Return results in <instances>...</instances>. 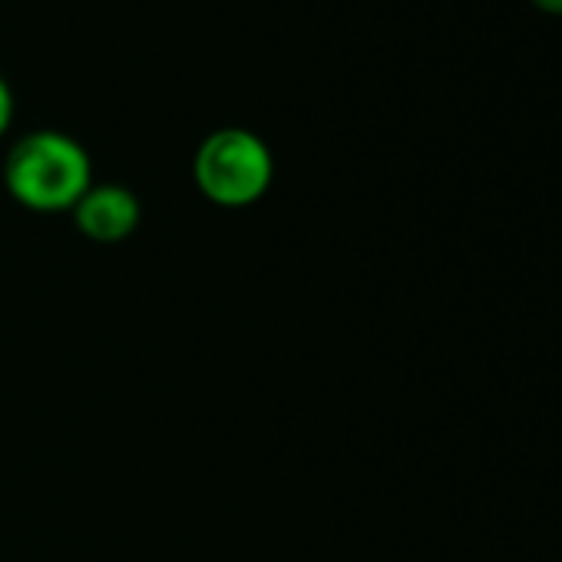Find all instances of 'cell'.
Segmentation results:
<instances>
[{
    "label": "cell",
    "instance_id": "1",
    "mask_svg": "<svg viewBox=\"0 0 562 562\" xmlns=\"http://www.w3.org/2000/svg\"><path fill=\"white\" fill-rule=\"evenodd\" d=\"M4 182L11 195L37 212L74 209L90 189L87 149L54 130L24 136L4 162Z\"/></svg>",
    "mask_w": 562,
    "mask_h": 562
},
{
    "label": "cell",
    "instance_id": "2",
    "mask_svg": "<svg viewBox=\"0 0 562 562\" xmlns=\"http://www.w3.org/2000/svg\"><path fill=\"white\" fill-rule=\"evenodd\" d=\"M271 149L241 126H225L205 136L195 153V182L218 205H248L271 186Z\"/></svg>",
    "mask_w": 562,
    "mask_h": 562
},
{
    "label": "cell",
    "instance_id": "3",
    "mask_svg": "<svg viewBox=\"0 0 562 562\" xmlns=\"http://www.w3.org/2000/svg\"><path fill=\"white\" fill-rule=\"evenodd\" d=\"M77 225L93 241H120L139 222V202L123 186H90L74 205Z\"/></svg>",
    "mask_w": 562,
    "mask_h": 562
},
{
    "label": "cell",
    "instance_id": "4",
    "mask_svg": "<svg viewBox=\"0 0 562 562\" xmlns=\"http://www.w3.org/2000/svg\"><path fill=\"white\" fill-rule=\"evenodd\" d=\"M11 120H14V93H11L8 80L0 77V136H4V130L11 126Z\"/></svg>",
    "mask_w": 562,
    "mask_h": 562
},
{
    "label": "cell",
    "instance_id": "5",
    "mask_svg": "<svg viewBox=\"0 0 562 562\" xmlns=\"http://www.w3.org/2000/svg\"><path fill=\"white\" fill-rule=\"evenodd\" d=\"M532 4H536L539 11H546V14H555V18H562V0H532Z\"/></svg>",
    "mask_w": 562,
    "mask_h": 562
}]
</instances>
